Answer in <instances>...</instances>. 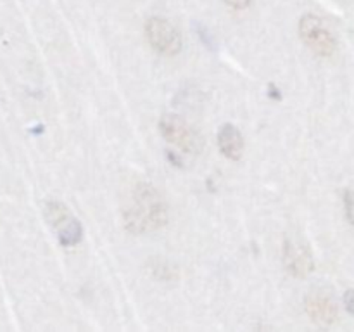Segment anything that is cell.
I'll return each mask as SVG.
<instances>
[{"label": "cell", "mask_w": 354, "mask_h": 332, "mask_svg": "<svg viewBox=\"0 0 354 332\" xmlns=\"http://www.w3.org/2000/svg\"><path fill=\"white\" fill-rule=\"evenodd\" d=\"M223 2L227 3V6L234 7V9H239V10L248 9V7L251 6V0H223Z\"/></svg>", "instance_id": "12"}, {"label": "cell", "mask_w": 354, "mask_h": 332, "mask_svg": "<svg viewBox=\"0 0 354 332\" xmlns=\"http://www.w3.org/2000/svg\"><path fill=\"white\" fill-rule=\"evenodd\" d=\"M159 131L169 144L183 152H199L203 147L199 133L178 114H165L159 120Z\"/></svg>", "instance_id": "2"}, {"label": "cell", "mask_w": 354, "mask_h": 332, "mask_svg": "<svg viewBox=\"0 0 354 332\" xmlns=\"http://www.w3.org/2000/svg\"><path fill=\"white\" fill-rule=\"evenodd\" d=\"M168 210L161 194L152 185L142 183L135 189L133 201L124 210V225L131 234H145L165 227Z\"/></svg>", "instance_id": "1"}, {"label": "cell", "mask_w": 354, "mask_h": 332, "mask_svg": "<svg viewBox=\"0 0 354 332\" xmlns=\"http://www.w3.org/2000/svg\"><path fill=\"white\" fill-rule=\"evenodd\" d=\"M145 37L159 54L176 55L182 50V35L169 21L162 17H151L145 23Z\"/></svg>", "instance_id": "4"}, {"label": "cell", "mask_w": 354, "mask_h": 332, "mask_svg": "<svg viewBox=\"0 0 354 332\" xmlns=\"http://www.w3.org/2000/svg\"><path fill=\"white\" fill-rule=\"evenodd\" d=\"M344 304H346V308H348L349 313L354 315V289L346 290V294H344Z\"/></svg>", "instance_id": "13"}, {"label": "cell", "mask_w": 354, "mask_h": 332, "mask_svg": "<svg viewBox=\"0 0 354 332\" xmlns=\"http://www.w3.org/2000/svg\"><path fill=\"white\" fill-rule=\"evenodd\" d=\"M306 311L311 320L320 325H332L337 320V306L324 294H311L306 299Z\"/></svg>", "instance_id": "6"}, {"label": "cell", "mask_w": 354, "mask_h": 332, "mask_svg": "<svg viewBox=\"0 0 354 332\" xmlns=\"http://www.w3.org/2000/svg\"><path fill=\"white\" fill-rule=\"evenodd\" d=\"M45 218H47V221L55 228V230H61V228L64 227L68 221H71L75 216L69 213V210L62 203H59V201H48V203L45 204Z\"/></svg>", "instance_id": "8"}, {"label": "cell", "mask_w": 354, "mask_h": 332, "mask_svg": "<svg viewBox=\"0 0 354 332\" xmlns=\"http://www.w3.org/2000/svg\"><path fill=\"white\" fill-rule=\"evenodd\" d=\"M283 265H286L287 272L296 279H304L315 268L310 249L292 239H286L283 242Z\"/></svg>", "instance_id": "5"}, {"label": "cell", "mask_w": 354, "mask_h": 332, "mask_svg": "<svg viewBox=\"0 0 354 332\" xmlns=\"http://www.w3.org/2000/svg\"><path fill=\"white\" fill-rule=\"evenodd\" d=\"M218 145H220V151L225 158L237 161V159L242 158V152H244V137H242L241 130L237 127L225 123L221 127L220 133H218Z\"/></svg>", "instance_id": "7"}, {"label": "cell", "mask_w": 354, "mask_h": 332, "mask_svg": "<svg viewBox=\"0 0 354 332\" xmlns=\"http://www.w3.org/2000/svg\"><path fill=\"white\" fill-rule=\"evenodd\" d=\"M299 37L304 44L322 57H330L337 48L335 37L330 33L324 21L315 14H306L299 21Z\"/></svg>", "instance_id": "3"}, {"label": "cell", "mask_w": 354, "mask_h": 332, "mask_svg": "<svg viewBox=\"0 0 354 332\" xmlns=\"http://www.w3.org/2000/svg\"><path fill=\"white\" fill-rule=\"evenodd\" d=\"M83 228L80 225V221L76 218H73L66 227H62L61 230L57 232L59 242H61L64 248H71V246H76L80 241H82Z\"/></svg>", "instance_id": "9"}, {"label": "cell", "mask_w": 354, "mask_h": 332, "mask_svg": "<svg viewBox=\"0 0 354 332\" xmlns=\"http://www.w3.org/2000/svg\"><path fill=\"white\" fill-rule=\"evenodd\" d=\"M344 208L346 216H348L349 223L354 227V190H346L344 192Z\"/></svg>", "instance_id": "11"}, {"label": "cell", "mask_w": 354, "mask_h": 332, "mask_svg": "<svg viewBox=\"0 0 354 332\" xmlns=\"http://www.w3.org/2000/svg\"><path fill=\"white\" fill-rule=\"evenodd\" d=\"M152 275L158 277V279H175L176 272L169 263L159 261L152 263Z\"/></svg>", "instance_id": "10"}]
</instances>
